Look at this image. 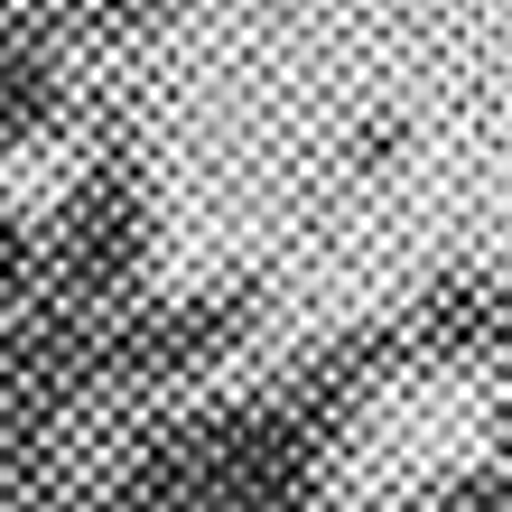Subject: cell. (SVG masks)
<instances>
[{"mask_svg":"<svg viewBox=\"0 0 512 512\" xmlns=\"http://www.w3.org/2000/svg\"><path fill=\"white\" fill-rule=\"evenodd\" d=\"M401 373H410V364H401V336H391V317H364V326H336V336H317L298 364H280V373L261 382V401L280 410L308 447L345 457V438L364 429V410H373Z\"/></svg>","mask_w":512,"mask_h":512,"instance_id":"obj_3","label":"cell"},{"mask_svg":"<svg viewBox=\"0 0 512 512\" xmlns=\"http://www.w3.org/2000/svg\"><path fill=\"white\" fill-rule=\"evenodd\" d=\"M429 512H512V475H503V457L466 466V475H447V485L429 494Z\"/></svg>","mask_w":512,"mask_h":512,"instance_id":"obj_8","label":"cell"},{"mask_svg":"<svg viewBox=\"0 0 512 512\" xmlns=\"http://www.w3.org/2000/svg\"><path fill=\"white\" fill-rule=\"evenodd\" d=\"M38 289V224L19 215V196L0 187V298H28Z\"/></svg>","mask_w":512,"mask_h":512,"instance_id":"obj_7","label":"cell"},{"mask_svg":"<svg viewBox=\"0 0 512 512\" xmlns=\"http://www.w3.org/2000/svg\"><path fill=\"white\" fill-rule=\"evenodd\" d=\"M401 149H410V131H401V122H391V112H373V122H364V131H354V168H364V177H373V168H391V159H401Z\"/></svg>","mask_w":512,"mask_h":512,"instance_id":"obj_9","label":"cell"},{"mask_svg":"<svg viewBox=\"0 0 512 512\" xmlns=\"http://www.w3.org/2000/svg\"><path fill=\"white\" fill-rule=\"evenodd\" d=\"M196 0H75V38H84V66L94 56H140L159 28H177Z\"/></svg>","mask_w":512,"mask_h":512,"instance_id":"obj_6","label":"cell"},{"mask_svg":"<svg viewBox=\"0 0 512 512\" xmlns=\"http://www.w3.org/2000/svg\"><path fill=\"white\" fill-rule=\"evenodd\" d=\"M66 122L84 159L66 196L38 215V289L75 317H112L159 270V177H149V112L122 84H75Z\"/></svg>","mask_w":512,"mask_h":512,"instance_id":"obj_1","label":"cell"},{"mask_svg":"<svg viewBox=\"0 0 512 512\" xmlns=\"http://www.w3.org/2000/svg\"><path fill=\"white\" fill-rule=\"evenodd\" d=\"M84 84L75 0H0V159L66 131Z\"/></svg>","mask_w":512,"mask_h":512,"instance_id":"obj_5","label":"cell"},{"mask_svg":"<svg viewBox=\"0 0 512 512\" xmlns=\"http://www.w3.org/2000/svg\"><path fill=\"white\" fill-rule=\"evenodd\" d=\"M270 317L261 280H205V289H159L122 298L112 317H94V382L103 410H140V401H177L215 364H233Z\"/></svg>","mask_w":512,"mask_h":512,"instance_id":"obj_2","label":"cell"},{"mask_svg":"<svg viewBox=\"0 0 512 512\" xmlns=\"http://www.w3.org/2000/svg\"><path fill=\"white\" fill-rule=\"evenodd\" d=\"M503 326H512V298H503V261H447L429 270L401 308H391V336H401V364L410 373H503Z\"/></svg>","mask_w":512,"mask_h":512,"instance_id":"obj_4","label":"cell"}]
</instances>
